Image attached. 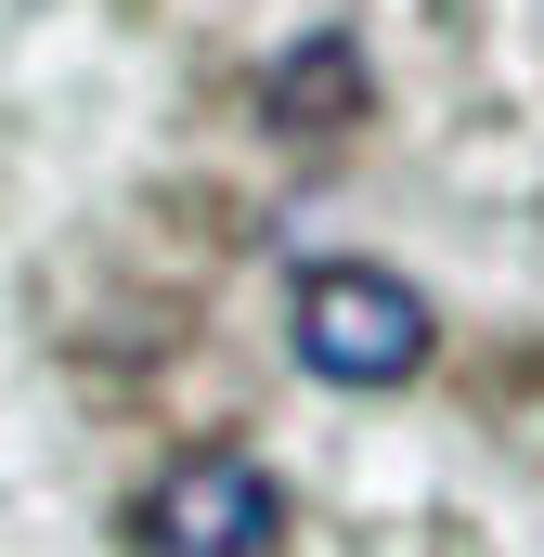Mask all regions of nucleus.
<instances>
[{"instance_id": "f257e3e1", "label": "nucleus", "mask_w": 544, "mask_h": 557, "mask_svg": "<svg viewBox=\"0 0 544 557\" xmlns=\"http://www.w3.org/2000/svg\"><path fill=\"white\" fill-rule=\"evenodd\" d=\"M285 337H298V363L324 389H415L428 350H441V311L390 260H311L298 298H285Z\"/></svg>"}, {"instance_id": "7ed1b4c3", "label": "nucleus", "mask_w": 544, "mask_h": 557, "mask_svg": "<svg viewBox=\"0 0 544 557\" xmlns=\"http://www.w3.org/2000/svg\"><path fill=\"white\" fill-rule=\"evenodd\" d=\"M260 117L272 131H350V117H363V39H350V26H311L298 52H272Z\"/></svg>"}, {"instance_id": "f03ea898", "label": "nucleus", "mask_w": 544, "mask_h": 557, "mask_svg": "<svg viewBox=\"0 0 544 557\" xmlns=\"http://www.w3.org/2000/svg\"><path fill=\"white\" fill-rule=\"evenodd\" d=\"M272 532H285V493L234 441L169 454V480L143 493V557H272Z\"/></svg>"}]
</instances>
